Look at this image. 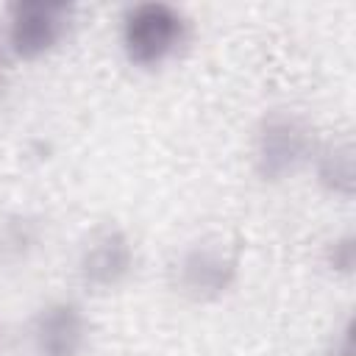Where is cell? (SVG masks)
<instances>
[{
  "label": "cell",
  "instance_id": "9c48e42d",
  "mask_svg": "<svg viewBox=\"0 0 356 356\" xmlns=\"http://www.w3.org/2000/svg\"><path fill=\"white\" fill-rule=\"evenodd\" d=\"M325 264H328L331 273H339V275H350L353 273V264H356V242H353V234H342L334 242H328V248H325Z\"/></svg>",
  "mask_w": 356,
  "mask_h": 356
},
{
  "label": "cell",
  "instance_id": "7a4b0ae2",
  "mask_svg": "<svg viewBox=\"0 0 356 356\" xmlns=\"http://www.w3.org/2000/svg\"><path fill=\"white\" fill-rule=\"evenodd\" d=\"M317 153L309 122L295 111H270L256 125L253 167L261 181L278 184L295 175Z\"/></svg>",
  "mask_w": 356,
  "mask_h": 356
},
{
  "label": "cell",
  "instance_id": "30bf717a",
  "mask_svg": "<svg viewBox=\"0 0 356 356\" xmlns=\"http://www.w3.org/2000/svg\"><path fill=\"white\" fill-rule=\"evenodd\" d=\"M325 356H353V323H350V317H345L342 325L328 337Z\"/></svg>",
  "mask_w": 356,
  "mask_h": 356
},
{
  "label": "cell",
  "instance_id": "52a82bcc",
  "mask_svg": "<svg viewBox=\"0 0 356 356\" xmlns=\"http://www.w3.org/2000/svg\"><path fill=\"white\" fill-rule=\"evenodd\" d=\"M42 220L28 211H14L0 220V264L19 267L42 245Z\"/></svg>",
  "mask_w": 356,
  "mask_h": 356
},
{
  "label": "cell",
  "instance_id": "3957f363",
  "mask_svg": "<svg viewBox=\"0 0 356 356\" xmlns=\"http://www.w3.org/2000/svg\"><path fill=\"white\" fill-rule=\"evenodd\" d=\"M75 19L72 3L56 0H19L8 6L6 44L22 61L50 56L70 33Z\"/></svg>",
  "mask_w": 356,
  "mask_h": 356
},
{
  "label": "cell",
  "instance_id": "277c9868",
  "mask_svg": "<svg viewBox=\"0 0 356 356\" xmlns=\"http://www.w3.org/2000/svg\"><path fill=\"white\" fill-rule=\"evenodd\" d=\"M239 278V259L222 242H195L184 248L172 264V284L175 289L197 303L220 300L234 289Z\"/></svg>",
  "mask_w": 356,
  "mask_h": 356
},
{
  "label": "cell",
  "instance_id": "5b68a950",
  "mask_svg": "<svg viewBox=\"0 0 356 356\" xmlns=\"http://www.w3.org/2000/svg\"><path fill=\"white\" fill-rule=\"evenodd\" d=\"M31 356H83L89 345V320L81 303L56 298L44 303L28 328Z\"/></svg>",
  "mask_w": 356,
  "mask_h": 356
},
{
  "label": "cell",
  "instance_id": "ba28073f",
  "mask_svg": "<svg viewBox=\"0 0 356 356\" xmlns=\"http://www.w3.org/2000/svg\"><path fill=\"white\" fill-rule=\"evenodd\" d=\"M314 170H317V181L325 192H331L337 197L353 195V145L348 139L320 147L314 153Z\"/></svg>",
  "mask_w": 356,
  "mask_h": 356
},
{
  "label": "cell",
  "instance_id": "8992f818",
  "mask_svg": "<svg viewBox=\"0 0 356 356\" xmlns=\"http://www.w3.org/2000/svg\"><path fill=\"white\" fill-rule=\"evenodd\" d=\"M136 267V248L122 228H100L78 256V278L86 289L111 292L122 286Z\"/></svg>",
  "mask_w": 356,
  "mask_h": 356
},
{
  "label": "cell",
  "instance_id": "8fae6325",
  "mask_svg": "<svg viewBox=\"0 0 356 356\" xmlns=\"http://www.w3.org/2000/svg\"><path fill=\"white\" fill-rule=\"evenodd\" d=\"M3 83H6V58H3V50H0V92H3Z\"/></svg>",
  "mask_w": 356,
  "mask_h": 356
},
{
  "label": "cell",
  "instance_id": "6da1fadb",
  "mask_svg": "<svg viewBox=\"0 0 356 356\" xmlns=\"http://www.w3.org/2000/svg\"><path fill=\"white\" fill-rule=\"evenodd\" d=\"M189 39V19L178 6L150 0L125 8L120 47L134 67L153 70L167 64Z\"/></svg>",
  "mask_w": 356,
  "mask_h": 356
}]
</instances>
